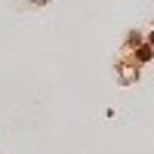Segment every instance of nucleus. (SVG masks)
<instances>
[{"mask_svg":"<svg viewBox=\"0 0 154 154\" xmlns=\"http://www.w3.org/2000/svg\"><path fill=\"white\" fill-rule=\"evenodd\" d=\"M148 59H151V49L142 46V49H139V62H148Z\"/></svg>","mask_w":154,"mask_h":154,"instance_id":"obj_1","label":"nucleus"}]
</instances>
